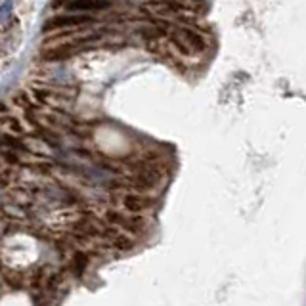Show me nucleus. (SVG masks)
Instances as JSON below:
<instances>
[{
    "instance_id": "nucleus-1",
    "label": "nucleus",
    "mask_w": 306,
    "mask_h": 306,
    "mask_svg": "<svg viewBox=\"0 0 306 306\" xmlns=\"http://www.w3.org/2000/svg\"><path fill=\"white\" fill-rule=\"evenodd\" d=\"M173 40H174V44H176V48H180L184 54L203 52V50L207 48L205 39L201 37L199 33H195V31H191V29H186V27L178 29L176 35L173 37Z\"/></svg>"
},
{
    "instance_id": "nucleus-2",
    "label": "nucleus",
    "mask_w": 306,
    "mask_h": 306,
    "mask_svg": "<svg viewBox=\"0 0 306 306\" xmlns=\"http://www.w3.org/2000/svg\"><path fill=\"white\" fill-rule=\"evenodd\" d=\"M92 17L88 15H56L52 19L46 21L44 25V31H54V29H65V27H75V25H84V23H90Z\"/></svg>"
},
{
    "instance_id": "nucleus-3",
    "label": "nucleus",
    "mask_w": 306,
    "mask_h": 306,
    "mask_svg": "<svg viewBox=\"0 0 306 306\" xmlns=\"http://www.w3.org/2000/svg\"><path fill=\"white\" fill-rule=\"evenodd\" d=\"M122 203H124L126 211H130V213H142L151 205V201L146 197H140V195H126Z\"/></svg>"
},
{
    "instance_id": "nucleus-4",
    "label": "nucleus",
    "mask_w": 306,
    "mask_h": 306,
    "mask_svg": "<svg viewBox=\"0 0 306 306\" xmlns=\"http://www.w3.org/2000/svg\"><path fill=\"white\" fill-rule=\"evenodd\" d=\"M109 4L106 2H69L65 4L67 10L71 12H96V10H104Z\"/></svg>"
},
{
    "instance_id": "nucleus-5",
    "label": "nucleus",
    "mask_w": 306,
    "mask_h": 306,
    "mask_svg": "<svg viewBox=\"0 0 306 306\" xmlns=\"http://www.w3.org/2000/svg\"><path fill=\"white\" fill-rule=\"evenodd\" d=\"M2 144L8 146V147H12V149H17V151H19V149H21V151H29L19 140H15V138H12V136H2Z\"/></svg>"
},
{
    "instance_id": "nucleus-6",
    "label": "nucleus",
    "mask_w": 306,
    "mask_h": 306,
    "mask_svg": "<svg viewBox=\"0 0 306 306\" xmlns=\"http://www.w3.org/2000/svg\"><path fill=\"white\" fill-rule=\"evenodd\" d=\"M86 264H88L86 254H77V256H75V272H77V274H80V272L84 270Z\"/></svg>"
},
{
    "instance_id": "nucleus-7",
    "label": "nucleus",
    "mask_w": 306,
    "mask_h": 306,
    "mask_svg": "<svg viewBox=\"0 0 306 306\" xmlns=\"http://www.w3.org/2000/svg\"><path fill=\"white\" fill-rule=\"evenodd\" d=\"M115 249H119V251H128V249H132V241L128 240V238H119V240L115 241Z\"/></svg>"
},
{
    "instance_id": "nucleus-8",
    "label": "nucleus",
    "mask_w": 306,
    "mask_h": 306,
    "mask_svg": "<svg viewBox=\"0 0 306 306\" xmlns=\"http://www.w3.org/2000/svg\"><path fill=\"white\" fill-rule=\"evenodd\" d=\"M6 159L10 161V163H19V159H17L13 153H6Z\"/></svg>"
}]
</instances>
